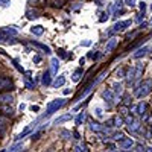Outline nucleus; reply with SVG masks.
Instances as JSON below:
<instances>
[{
	"label": "nucleus",
	"instance_id": "nucleus-19",
	"mask_svg": "<svg viewBox=\"0 0 152 152\" xmlns=\"http://www.w3.org/2000/svg\"><path fill=\"white\" fill-rule=\"evenodd\" d=\"M12 100H14V97H12L8 91L5 94H0V102H3V104H11Z\"/></svg>",
	"mask_w": 152,
	"mask_h": 152
},
{
	"label": "nucleus",
	"instance_id": "nucleus-38",
	"mask_svg": "<svg viewBox=\"0 0 152 152\" xmlns=\"http://www.w3.org/2000/svg\"><path fill=\"white\" fill-rule=\"evenodd\" d=\"M11 5V0H0V6L2 8H8Z\"/></svg>",
	"mask_w": 152,
	"mask_h": 152
},
{
	"label": "nucleus",
	"instance_id": "nucleus-53",
	"mask_svg": "<svg viewBox=\"0 0 152 152\" xmlns=\"http://www.w3.org/2000/svg\"><path fill=\"white\" fill-rule=\"evenodd\" d=\"M151 132H152V125H151Z\"/></svg>",
	"mask_w": 152,
	"mask_h": 152
},
{
	"label": "nucleus",
	"instance_id": "nucleus-48",
	"mask_svg": "<svg viewBox=\"0 0 152 152\" xmlns=\"http://www.w3.org/2000/svg\"><path fill=\"white\" fill-rule=\"evenodd\" d=\"M31 110H32V111H35V113H37V111H38V110H40V107H37V105H32V107H31Z\"/></svg>",
	"mask_w": 152,
	"mask_h": 152
},
{
	"label": "nucleus",
	"instance_id": "nucleus-16",
	"mask_svg": "<svg viewBox=\"0 0 152 152\" xmlns=\"http://www.w3.org/2000/svg\"><path fill=\"white\" fill-rule=\"evenodd\" d=\"M125 78H126V81H128L129 84H132L134 81H135V73H134V69H126V76H125Z\"/></svg>",
	"mask_w": 152,
	"mask_h": 152
},
{
	"label": "nucleus",
	"instance_id": "nucleus-23",
	"mask_svg": "<svg viewBox=\"0 0 152 152\" xmlns=\"http://www.w3.org/2000/svg\"><path fill=\"white\" fill-rule=\"evenodd\" d=\"M82 75H84L82 69H78V70H75V72H73V75H72V79H73L75 82H78V81L82 78Z\"/></svg>",
	"mask_w": 152,
	"mask_h": 152
},
{
	"label": "nucleus",
	"instance_id": "nucleus-33",
	"mask_svg": "<svg viewBox=\"0 0 152 152\" xmlns=\"http://www.w3.org/2000/svg\"><path fill=\"white\" fill-rule=\"evenodd\" d=\"M122 6H123V2H122V0H116V2H114L113 9H114V11H117V9H120Z\"/></svg>",
	"mask_w": 152,
	"mask_h": 152
},
{
	"label": "nucleus",
	"instance_id": "nucleus-31",
	"mask_svg": "<svg viewBox=\"0 0 152 152\" xmlns=\"http://www.w3.org/2000/svg\"><path fill=\"white\" fill-rule=\"evenodd\" d=\"M116 75H117V78H125V76H126V69L120 67V69L116 72Z\"/></svg>",
	"mask_w": 152,
	"mask_h": 152
},
{
	"label": "nucleus",
	"instance_id": "nucleus-39",
	"mask_svg": "<svg viewBox=\"0 0 152 152\" xmlns=\"http://www.w3.org/2000/svg\"><path fill=\"white\" fill-rule=\"evenodd\" d=\"M105 125L108 126V128H113V126H114V125H116V122H114V117H111V119H108Z\"/></svg>",
	"mask_w": 152,
	"mask_h": 152
},
{
	"label": "nucleus",
	"instance_id": "nucleus-45",
	"mask_svg": "<svg viewBox=\"0 0 152 152\" xmlns=\"http://www.w3.org/2000/svg\"><path fill=\"white\" fill-rule=\"evenodd\" d=\"M75 149H76V152H85V146L84 145L82 146H76Z\"/></svg>",
	"mask_w": 152,
	"mask_h": 152
},
{
	"label": "nucleus",
	"instance_id": "nucleus-7",
	"mask_svg": "<svg viewBox=\"0 0 152 152\" xmlns=\"http://www.w3.org/2000/svg\"><path fill=\"white\" fill-rule=\"evenodd\" d=\"M148 52H149V49L145 46V47H140L138 50H135V52L132 53V58L134 59H140V58H143L145 55H148Z\"/></svg>",
	"mask_w": 152,
	"mask_h": 152
},
{
	"label": "nucleus",
	"instance_id": "nucleus-21",
	"mask_svg": "<svg viewBox=\"0 0 152 152\" xmlns=\"http://www.w3.org/2000/svg\"><path fill=\"white\" fill-rule=\"evenodd\" d=\"M128 129H129V132H137L138 129H140V122L134 120L131 125H128Z\"/></svg>",
	"mask_w": 152,
	"mask_h": 152
},
{
	"label": "nucleus",
	"instance_id": "nucleus-55",
	"mask_svg": "<svg viewBox=\"0 0 152 152\" xmlns=\"http://www.w3.org/2000/svg\"><path fill=\"white\" fill-rule=\"evenodd\" d=\"M151 23H152V18H151Z\"/></svg>",
	"mask_w": 152,
	"mask_h": 152
},
{
	"label": "nucleus",
	"instance_id": "nucleus-41",
	"mask_svg": "<svg viewBox=\"0 0 152 152\" xmlns=\"http://www.w3.org/2000/svg\"><path fill=\"white\" fill-rule=\"evenodd\" d=\"M88 58H90V59H97V58H99V53H93V52H90V53H88Z\"/></svg>",
	"mask_w": 152,
	"mask_h": 152
},
{
	"label": "nucleus",
	"instance_id": "nucleus-11",
	"mask_svg": "<svg viewBox=\"0 0 152 152\" xmlns=\"http://www.w3.org/2000/svg\"><path fill=\"white\" fill-rule=\"evenodd\" d=\"M117 43H119V40H117V38H110V40L107 41V46H105V50H107V53H108V52H113V50L116 49Z\"/></svg>",
	"mask_w": 152,
	"mask_h": 152
},
{
	"label": "nucleus",
	"instance_id": "nucleus-20",
	"mask_svg": "<svg viewBox=\"0 0 152 152\" xmlns=\"http://www.w3.org/2000/svg\"><path fill=\"white\" fill-rule=\"evenodd\" d=\"M50 64H52V75H56L58 72V67H59V59L58 58H52V61H50Z\"/></svg>",
	"mask_w": 152,
	"mask_h": 152
},
{
	"label": "nucleus",
	"instance_id": "nucleus-29",
	"mask_svg": "<svg viewBox=\"0 0 152 152\" xmlns=\"http://www.w3.org/2000/svg\"><path fill=\"white\" fill-rule=\"evenodd\" d=\"M29 132H31V128H26V129H24V131H23L21 134H18V135H17V138H15V142H20L21 138H24V137H26V135H28Z\"/></svg>",
	"mask_w": 152,
	"mask_h": 152
},
{
	"label": "nucleus",
	"instance_id": "nucleus-37",
	"mask_svg": "<svg viewBox=\"0 0 152 152\" xmlns=\"http://www.w3.org/2000/svg\"><path fill=\"white\" fill-rule=\"evenodd\" d=\"M12 62H14V66H15V69L18 70V72H21V73H24V70H23V67L18 64V61L17 59H12Z\"/></svg>",
	"mask_w": 152,
	"mask_h": 152
},
{
	"label": "nucleus",
	"instance_id": "nucleus-28",
	"mask_svg": "<svg viewBox=\"0 0 152 152\" xmlns=\"http://www.w3.org/2000/svg\"><path fill=\"white\" fill-rule=\"evenodd\" d=\"M84 119H85V113H79L78 116H76V119H75V123H76V126H79V125L84 122Z\"/></svg>",
	"mask_w": 152,
	"mask_h": 152
},
{
	"label": "nucleus",
	"instance_id": "nucleus-22",
	"mask_svg": "<svg viewBox=\"0 0 152 152\" xmlns=\"http://www.w3.org/2000/svg\"><path fill=\"white\" fill-rule=\"evenodd\" d=\"M32 46H35V47H38V49L44 50L46 53H50V47H49V46H46V44H43V43H38V41H32Z\"/></svg>",
	"mask_w": 152,
	"mask_h": 152
},
{
	"label": "nucleus",
	"instance_id": "nucleus-18",
	"mask_svg": "<svg viewBox=\"0 0 152 152\" xmlns=\"http://www.w3.org/2000/svg\"><path fill=\"white\" fill-rule=\"evenodd\" d=\"M0 34H3V35H12V37H15L18 34L17 29L14 28H3V29H0Z\"/></svg>",
	"mask_w": 152,
	"mask_h": 152
},
{
	"label": "nucleus",
	"instance_id": "nucleus-24",
	"mask_svg": "<svg viewBox=\"0 0 152 152\" xmlns=\"http://www.w3.org/2000/svg\"><path fill=\"white\" fill-rule=\"evenodd\" d=\"M69 120H72V114H66V116H61V117H58V119H55V125H58V123H64V122H69Z\"/></svg>",
	"mask_w": 152,
	"mask_h": 152
},
{
	"label": "nucleus",
	"instance_id": "nucleus-36",
	"mask_svg": "<svg viewBox=\"0 0 152 152\" xmlns=\"http://www.w3.org/2000/svg\"><path fill=\"white\" fill-rule=\"evenodd\" d=\"M132 122H134L132 116H129V114H128V116H125V125H131Z\"/></svg>",
	"mask_w": 152,
	"mask_h": 152
},
{
	"label": "nucleus",
	"instance_id": "nucleus-3",
	"mask_svg": "<svg viewBox=\"0 0 152 152\" xmlns=\"http://www.w3.org/2000/svg\"><path fill=\"white\" fill-rule=\"evenodd\" d=\"M14 90V82L8 76H0V91H9Z\"/></svg>",
	"mask_w": 152,
	"mask_h": 152
},
{
	"label": "nucleus",
	"instance_id": "nucleus-50",
	"mask_svg": "<svg viewBox=\"0 0 152 152\" xmlns=\"http://www.w3.org/2000/svg\"><path fill=\"white\" fill-rule=\"evenodd\" d=\"M145 152H152V148H146V151Z\"/></svg>",
	"mask_w": 152,
	"mask_h": 152
},
{
	"label": "nucleus",
	"instance_id": "nucleus-46",
	"mask_svg": "<svg viewBox=\"0 0 152 152\" xmlns=\"http://www.w3.org/2000/svg\"><path fill=\"white\" fill-rule=\"evenodd\" d=\"M40 61H41V56H40V55H35V56H34V62H35V64H38Z\"/></svg>",
	"mask_w": 152,
	"mask_h": 152
},
{
	"label": "nucleus",
	"instance_id": "nucleus-17",
	"mask_svg": "<svg viewBox=\"0 0 152 152\" xmlns=\"http://www.w3.org/2000/svg\"><path fill=\"white\" fill-rule=\"evenodd\" d=\"M31 34H34V35H37V37H40V35L44 34V28L41 26V24H37V26L31 28Z\"/></svg>",
	"mask_w": 152,
	"mask_h": 152
},
{
	"label": "nucleus",
	"instance_id": "nucleus-5",
	"mask_svg": "<svg viewBox=\"0 0 152 152\" xmlns=\"http://www.w3.org/2000/svg\"><path fill=\"white\" fill-rule=\"evenodd\" d=\"M102 97L105 99V102H108V105L119 102V100H117V96L114 94V93H113V90H110V88H107V90H104V91H102Z\"/></svg>",
	"mask_w": 152,
	"mask_h": 152
},
{
	"label": "nucleus",
	"instance_id": "nucleus-9",
	"mask_svg": "<svg viewBox=\"0 0 152 152\" xmlns=\"http://www.w3.org/2000/svg\"><path fill=\"white\" fill-rule=\"evenodd\" d=\"M143 72H145V64H143V62H138V64H135V69H134L135 79H142Z\"/></svg>",
	"mask_w": 152,
	"mask_h": 152
},
{
	"label": "nucleus",
	"instance_id": "nucleus-25",
	"mask_svg": "<svg viewBox=\"0 0 152 152\" xmlns=\"http://www.w3.org/2000/svg\"><path fill=\"white\" fill-rule=\"evenodd\" d=\"M6 131V119L3 116H0V135H3Z\"/></svg>",
	"mask_w": 152,
	"mask_h": 152
},
{
	"label": "nucleus",
	"instance_id": "nucleus-27",
	"mask_svg": "<svg viewBox=\"0 0 152 152\" xmlns=\"http://www.w3.org/2000/svg\"><path fill=\"white\" fill-rule=\"evenodd\" d=\"M59 135L64 138V140H70V138H72V132L67 131V129H61V131H59Z\"/></svg>",
	"mask_w": 152,
	"mask_h": 152
},
{
	"label": "nucleus",
	"instance_id": "nucleus-44",
	"mask_svg": "<svg viewBox=\"0 0 152 152\" xmlns=\"http://www.w3.org/2000/svg\"><path fill=\"white\" fill-rule=\"evenodd\" d=\"M126 5L131 6V8H134V6H135V0H126Z\"/></svg>",
	"mask_w": 152,
	"mask_h": 152
},
{
	"label": "nucleus",
	"instance_id": "nucleus-2",
	"mask_svg": "<svg viewBox=\"0 0 152 152\" xmlns=\"http://www.w3.org/2000/svg\"><path fill=\"white\" fill-rule=\"evenodd\" d=\"M64 104H66V99H62V97L52 100V102L49 104V107H47V110H46V114H44L43 117H49V116H52L53 113H56L59 108L64 107ZM43 117H41V119H43Z\"/></svg>",
	"mask_w": 152,
	"mask_h": 152
},
{
	"label": "nucleus",
	"instance_id": "nucleus-10",
	"mask_svg": "<svg viewBox=\"0 0 152 152\" xmlns=\"http://www.w3.org/2000/svg\"><path fill=\"white\" fill-rule=\"evenodd\" d=\"M64 84H66V75H59V76H56L55 81L52 82V87L53 88H59V87H62Z\"/></svg>",
	"mask_w": 152,
	"mask_h": 152
},
{
	"label": "nucleus",
	"instance_id": "nucleus-42",
	"mask_svg": "<svg viewBox=\"0 0 152 152\" xmlns=\"http://www.w3.org/2000/svg\"><path fill=\"white\" fill-rule=\"evenodd\" d=\"M138 8H140V12H145V11H146V3H145V2H140Z\"/></svg>",
	"mask_w": 152,
	"mask_h": 152
},
{
	"label": "nucleus",
	"instance_id": "nucleus-49",
	"mask_svg": "<svg viewBox=\"0 0 152 152\" xmlns=\"http://www.w3.org/2000/svg\"><path fill=\"white\" fill-rule=\"evenodd\" d=\"M24 108H26V105H24V104H21V105H20V107H18V110H20V111H23V110H24Z\"/></svg>",
	"mask_w": 152,
	"mask_h": 152
},
{
	"label": "nucleus",
	"instance_id": "nucleus-43",
	"mask_svg": "<svg viewBox=\"0 0 152 152\" xmlns=\"http://www.w3.org/2000/svg\"><path fill=\"white\" fill-rule=\"evenodd\" d=\"M94 113H96V116H97V117H102V108H99V107H97V108L94 110Z\"/></svg>",
	"mask_w": 152,
	"mask_h": 152
},
{
	"label": "nucleus",
	"instance_id": "nucleus-14",
	"mask_svg": "<svg viewBox=\"0 0 152 152\" xmlns=\"http://www.w3.org/2000/svg\"><path fill=\"white\" fill-rule=\"evenodd\" d=\"M111 90H113V93L116 94V96H120V94H123V85L120 82H114Z\"/></svg>",
	"mask_w": 152,
	"mask_h": 152
},
{
	"label": "nucleus",
	"instance_id": "nucleus-15",
	"mask_svg": "<svg viewBox=\"0 0 152 152\" xmlns=\"http://www.w3.org/2000/svg\"><path fill=\"white\" fill-rule=\"evenodd\" d=\"M38 17H40V12H38L37 9H28L26 11V18L28 20H35V18H38Z\"/></svg>",
	"mask_w": 152,
	"mask_h": 152
},
{
	"label": "nucleus",
	"instance_id": "nucleus-13",
	"mask_svg": "<svg viewBox=\"0 0 152 152\" xmlns=\"http://www.w3.org/2000/svg\"><path fill=\"white\" fill-rule=\"evenodd\" d=\"M146 111H148V105H146V102H140V104L137 105V110H135V113H137L140 117L146 116Z\"/></svg>",
	"mask_w": 152,
	"mask_h": 152
},
{
	"label": "nucleus",
	"instance_id": "nucleus-54",
	"mask_svg": "<svg viewBox=\"0 0 152 152\" xmlns=\"http://www.w3.org/2000/svg\"><path fill=\"white\" fill-rule=\"evenodd\" d=\"M151 11H152V3H151Z\"/></svg>",
	"mask_w": 152,
	"mask_h": 152
},
{
	"label": "nucleus",
	"instance_id": "nucleus-26",
	"mask_svg": "<svg viewBox=\"0 0 152 152\" xmlns=\"http://www.w3.org/2000/svg\"><path fill=\"white\" fill-rule=\"evenodd\" d=\"M2 111H3V114H5V116L6 117H12V116H14V110H12L11 107H2Z\"/></svg>",
	"mask_w": 152,
	"mask_h": 152
},
{
	"label": "nucleus",
	"instance_id": "nucleus-4",
	"mask_svg": "<svg viewBox=\"0 0 152 152\" xmlns=\"http://www.w3.org/2000/svg\"><path fill=\"white\" fill-rule=\"evenodd\" d=\"M131 20H125V21H119V23H116L113 26V29L111 31H108V35H111V34H116V32H122V31H125L128 26H131Z\"/></svg>",
	"mask_w": 152,
	"mask_h": 152
},
{
	"label": "nucleus",
	"instance_id": "nucleus-34",
	"mask_svg": "<svg viewBox=\"0 0 152 152\" xmlns=\"http://www.w3.org/2000/svg\"><path fill=\"white\" fill-rule=\"evenodd\" d=\"M131 102H132L131 96H129V94H123V104H125V105H131Z\"/></svg>",
	"mask_w": 152,
	"mask_h": 152
},
{
	"label": "nucleus",
	"instance_id": "nucleus-8",
	"mask_svg": "<svg viewBox=\"0 0 152 152\" xmlns=\"http://www.w3.org/2000/svg\"><path fill=\"white\" fill-rule=\"evenodd\" d=\"M90 129L93 131V132H97V134H100V132H104L105 131V128H104V125H100L99 122H90Z\"/></svg>",
	"mask_w": 152,
	"mask_h": 152
},
{
	"label": "nucleus",
	"instance_id": "nucleus-52",
	"mask_svg": "<svg viewBox=\"0 0 152 152\" xmlns=\"http://www.w3.org/2000/svg\"><path fill=\"white\" fill-rule=\"evenodd\" d=\"M0 152H6V151H5V149H2V151H0Z\"/></svg>",
	"mask_w": 152,
	"mask_h": 152
},
{
	"label": "nucleus",
	"instance_id": "nucleus-51",
	"mask_svg": "<svg viewBox=\"0 0 152 152\" xmlns=\"http://www.w3.org/2000/svg\"><path fill=\"white\" fill-rule=\"evenodd\" d=\"M47 152H55V149H53V148H50V149H47Z\"/></svg>",
	"mask_w": 152,
	"mask_h": 152
},
{
	"label": "nucleus",
	"instance_id": "nucleus-56",
	"mask_svg": "<svg viewBox=\"0 0 152 152\" xmlns=\"http://www.w3.org/2000/svg\"><path fill=\"white\" fill-rule=\"evenodd\" d=\"M0 41H2V38H0Z\"/></svg>",
	"mask_w": 152,
	"mask_h": 152
},
{
	"label": "nucleus",
	"instance_id": "nucleus-35",
	"mask_svg": "<svg viewBox=\"0 0 152 152\" xmlns=\"http://www.w3.org/2000/svg\"><path fill=\"white\" fill-rule=\"evenodd\" d=\"M24 84H26V88H29V90H34L35 88V84L29 81V78H26V81H24Z\"/></svg>",
	"mask_w": 152,
	"mask_h": 152
},
{
	"label": "nucleus",
	"instance_id": "nucleus-32",
	"mask_svg": "<svg viewBox=\"0 0 152 152\" xmlns=\"http://www.w3.org/2000/svg\"><path fill=\"white\" fill-rule=\"evenodd\" d=\"M114 122H116V125H114V126H117V128H120V126L123 125V117H114Z\"/></svg>",
	"mask_w": 152,
	"mask_h": 152
},
{
	"label": "nucleus",
	"instance_id": "nucleus-1",
	"mask_svg": "<svg viewBox=\"0 0 152 152\" xmlns=\"http://www.w3.org/2000/svg\"><path fill=\"white\" fill-rule=\"evenodd\" d=\"M151 91H152V79H151V78L143 79L140 84H137V87H135V96H137L138 99L146 97Z\"/></svg>",
	"mask_w": 152,
	"mask_h": 152
},
{
	"label": "nucleus",
	"instance_id": "nucleus-12",
	"mask_svg": "<svg viewBox=\"0 0 152 152\" xmlns=\"http://www.w3.org/2000/svg\"><path fill=\"white\" fill-rule=\"evenodd\" d=\"M41 84H43L44 87H49V85H52V76H50V72H49V70H46V72L43 73V78H41Z\"/></svg>",
	"mask_w": 152,
	"mask_h": 152
},
{
	"label": "nucleus",
	"instance_id": "nucleus-40",
	"mask_svg": "<svg viewBox=\"0 0 152 152\" xmlns=\"http://www.w3.org/2000/svg\"><path fill=\"white\" fill-rule=\"evenodd\" d=\"M120 114H122V117H125V116H128V108L126 107H120Z\"/></svg>",
	"mask_w": 152,
	"mask_h": 152
},
{
	"label": "nucleus",
	"instance_id": "nucleus-47",
	"mask_svg": "<svg viewBox=\"0 0 152 152\" xmlns=\"http://www.w3.org/2000/svg\"><path fill=\"white\" fill-rule=\"evenodd\" d=\"M81 44H82V46H90V44H91V41H90V40H87V41H82Z\"/></svg>",
	"mask_w": 152,
	"mask_h": 152
},
{
	"label": "nucleus",
	"instance_id": "nucleus-6",
	"mask_svg": "<svg viewBox=\"0 0 152 152\" xmlns=\"http://www.w3.org/2000/svg\"><path fill=\"white\" fill-rule=\"evenodd\" d=\"M119 146H120V149H126V151H129L131 148H134V140L131 137H125L123 140H120L119 142Z\"/></svg>",
	"mask_w": 152,
	"mask_h": 152
},
{
	"label": "nucleus",
	"instance_id": "nucleus-30",
	"mask_svg": "<svg viewBox=\"0 0 152 152\" xmlns=\"http://www.w3.org/2000/svg\"><path fill=\"white\" fill-rule=\"evenodd\" d=\"M113 138H114L116 142H120V140H123V138H125V134H123V132H114V134H113Z\"/></svg>",
	"mask_w": 152,
	"mask_h": 152
}]
</instances>
